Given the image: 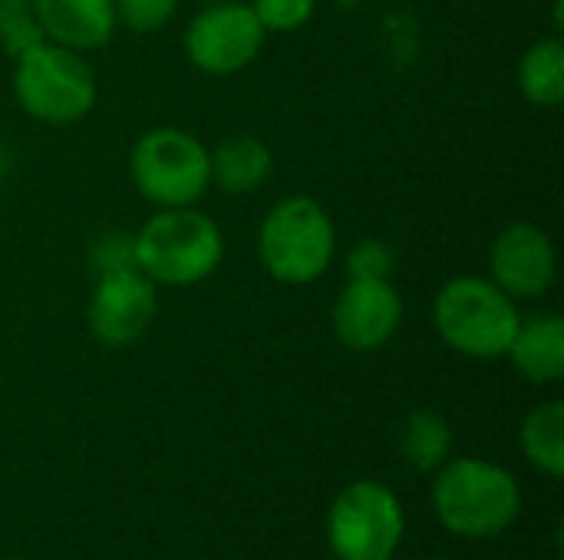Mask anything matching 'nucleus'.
Wrapping results in <instances>:
<instances>
[{"label":"nucleus","instance_id":"f257e3e1","mask_svg":"<svg viewBox=\"0 0 564 560\" xmlns=\"http://www.w3.org/2000/svg\"><path fill=\"white\" fill-rule=\"evenodd\" d=\"M433 512L456 538H496L509 531L522 512V488L516 475L496 462L463 455L436 469Z\"/></svg>","mask_w":564,"mask_h":560},{"label":"nucleus","instance_id":"f03ea898","mask_svg":"<svg viewBox=\"0 0 564 560\" xmlns=\"http://www.w3.org/2000/svg\"><path fill=\"white\" fill-rule=\"evenodd\" d=\"M225 261V234L215 218L192 208H159L135 231V264L152 284L192 287Z\"/></svg>","mask_w":564,"mask_h":560},{"label":"nucleus","instance_id":"7ed1b4c3","mask_svg":"<svg viewBox=\"0 0 564 560\" xmlns=\"http://www.w3.org/2000/svg\"><path fill=\"white\" fill-rule=\"evenodd\" d=\"M337 254V228L327 208L307 195H288L258 228V257L278 284L304 287L321 281Z\"/></svg>","mask_w":564,"mask_h":560},{"label":"nucleus","instance_id":"20e7f679","mask_svg":"<svg viewBox=\"0 0 564 560\" xmlns=\"http://www.w3.org/2000/svg\"><path fill=\"white\" fill-rule=\"evenodd\" d=\"M522 317L516 300L492 281L463 274L433 297V327L440 340L469 360H499L509 353Z\"/></svg>","mask_w":564,"mask_h":560},{"label":"nucleus","instance_id":"39448f33","mask_svg":"<svg viewBox=\"0 0 564 560\" xmlns=\"http://www.w3.org/2000/svg\"><path fill=\"white\" fill-rule=\"evenodd\" d=\"M13 96L30 119L73 125L96 106V73L83 53L43 40L13 59Z\"/></svg>","mask_w":564,"mask_h":560},{"label":"nucleus","instance_id":"423d86ee","mask_svg":"<svg viewBox=\"0 0 564 560\" xmlns=\"http://www.w3.org/2000/svg\"><path fill=\"white\" fill-rule=\"evenodd\" d=\"M129 178L155 208H192L212 188L208 145L178 125H159L135 139Z\"/></svg>","mask_w":564,"mask_h":560},{"label":"nucleus","instance_id":"0eeeda50","mask_svg":"<svg viewBox=\"0 0 564 560\" xmlns=\"http://www.w3.org/2000/svg\"><path fill=\"white\" fill-rule=\"evenodd\" d=\"M403 535V505L380 482H354L330 505L327 545L340 560H393Z\"/></svg>","mask_w":564,"mask_h":560},{"label":"nucleus","instance_id":"6e6552de","mask_svg":"<svg viewBox=\"0 0 564 560\" xmlns=\"http://www.w3.org/2000/svg\"><path fill=\"white\" fill-rule=\"evenodd\" d=\"M264 26L245 0L205 3L185 26L182 46L195 69L208 76H235L264 50Z\"/></svg>","mask_w":564,"mask_h":560},{"label":"nucleus","instance_id":"1a4fd4ad","mask_svg":"<svg viewBox=\"0 0 564 560\" xmlns=\"http://www.w3.org/2000/svg\"><path fill=\"white\" fill-rule=\"evenodd\" d=\"M159 284H152L139 267L119 271L109 277H96V287L89 294L86 323L89 333L112 350L132 347L142 340L159 314Z\"/></svg>","mask_w":564,"mask_h":560},{"label":"nucleus","instance_id":"9d476101","mask_svg":"<svg viewBox=\"0 0 564 560\" xmlns=\"http://www.w3.org/2000/svg\"><path fill=\"white\" fill-rule=\"evenodd\" d=\"M489 281L512 300H539L558 277L555 241L532 221H512L489 248Z\"/></svg>","mask_w":564,"mask_h":560},{"label":"nucleus","instance_id":"9b49d317","mask_svg":"<svg viewBox=\"0 0 564 560\" xmlns=\"http://www.w3.org/2000/svg\"><path fill=\"white\" fill-rule=\"evenodd\" d=\"M403 320V297L393 281H347L334 300V337L354 353L387 347Z\"/></svg>","mask_w":564,"mask_h":560},{"label":"nucleus","instance_id":"f8f14e48","mask_svg":"<svg viewBox=\"0 0 564 560\" xmlns=\"http://www.w3.org/2000/svg\"><path fill=\"white\" fill-rule=\"evenodd\" d=\"M43 36L76 53L99 50L116 33L112 0H33Z\"/></svg>","mask_w":564,"mask_h":560},{"label":"nucleus","instance_id":"ddd939ff","mask_svg":"<svg viewBox=\"0 0 564 560\" xmlns=\"http://www.w3.org/2000/svg\"><path fill=\"white\" fill-rule=\"evenodd\" d=\"M506 356L529 383L535 386L558 383L564 376V320L558 314L522 320Z\"/></svg>","mask_w":564,"mask_h":560},{"label":"nucleus","instance_id":"4468645a","mask_svg":"<svg viewBox=\"0 0 564 560\" xmlns=\"http://www.w3.org/2000/svg\"><path fill=\"white\" fill-rule=\"evenodd\" d=\"M208 162H212V185H218L225 195L258 191L274 168L271 149L248 132L225 135L215 149H208Z\"/></svg>","mask_w":564,"mask_h":560},{"label":"nucleus","instance_id":"2eb2a0df","mask_svg":"<svg viewBox=\"0 0 564 560\" xmlns=\"http://www.w3.org/2000/svg\"><path fill=\"white\" fill-rule=\"evenodd\" d=\"M519 89L532 106L555 109L564 99V43L545 36L532 43L519 59Z\"/></svg>","mask_w":564,"mask_h":560},{"label":"nucleus","instance_id":"dca6fc26","mask_svg":"<svg viewBox=\"0 0 564 560\" xmlns=\"http://www.w3.org/2000/svg\"><path fill=\"white\" fill-rule=\"evenodd\" d=\"M522 452L549 479L564 475V403H539L522 422Z\"/></svg>","mask_w":564,"mask_h":560},{"label":"nucleus","instance_id":"f3484780","mask_svg":"<svg viewBox=\"0 0 564 560\" xmlns=\"http://www.w3.org/2000/svg\"><path fill=\"white\" fill-rule=\"evenodd\" d=\"M400 452L416 472H436L440 465H446L453 452V429L446 416L433 409L410 413L400 432Z\"/></svg>","mask_w":564,"mask_h":560},{"label":"nucleus","instance_id":"a211bd4d","mask_svg":"<svg viewBox=\"0 0 564 560\" xmlns=\"http://www.w3.org/2000/svg\"><path fill=\"white\" fill-rule=\"evenodd\" d=\"M43 26L36 20L33 0H0V50L17 59L30 46L43 43Z\"/></svg>","mask_w":564,"mask_h":560},{"label":"nucleus","instance_id":"6ab92c4d","mask_svg":"<svg viewBox=\"0 0 564 560\" xmlns=\"http://www.w3.org/2000/svg\"><path fill=\"white\" fill-rule=\"evenodd\" d=\"M89 267L96 277H109L119 271H135V234L129 231H102L89 244Z\"/></svg>","mask_w":564,"mask_h":560},{"label":"nucleus","instance_id":"aec40b11","mask_svg":"<svg viewBox=\"0 0 564 560\" xmlns=\"http://www.w3.org/2000/svg\"><path fill=\"white\" fill-rule=\"evenodd\" d=\"M397 254L380 238H364L347 254V281H390Z\"/></svg>","mask_w":564,"mask_h":560},{"label":"nucleus","instance_id":"412c9836","mask_svg":"<svg viewBox=\"0 0 564 560\" xmlns=\"http://www.w3.org/2000/svg\"><path fill=\"white\" fill-rule=\"evenodd\" d=\"M116 23H122L132 33H159L172 23L178 0H112Z\"/></svg>","mask_w":564,"mask_h":560},{"label":"nucleus","instance_id":"4be33fe9","mask_svg":"<svg viewBox=\"0 0 564 560\" xmlns=\"http://www.w3.org/2000/svg\"><path fill=\"white\" fill-rule=\"evenodd\" d=\"M251 10L264 33H294L314 17L317 0H251Z\"/></svg>","mask_w":564,"mask_h":560},{"label":"nucleus","instance_id":"5701e85b","mask_svg":"<svg viewBox=\"0 0 564 560\" xmlns=\"http://www.w3.org/2000/svg\"><path fill=\"white\" fill-rule=\"evenodd\" d=\"M7 172H10V155H7L3 145H0V182L7 178Z\"/></svg>","mask_w":564,"mask_h":560},{"label":"nucleus","instance_id":"b1692460","mask_svg":"<svg viewBox=\"0 0 564 560\" xmlns=\"http://www.w3.org/2000/svg\"><path fill=\"white\" fill-rule=\"evenodd\" d=\"M202 3H221V0H202Z\"/></svg>","mask_w":564,"mask_h":560},{"label":"nucleus","instance_id":"393cba45","mask_svg":"<svg viewBox=\"0 0 564 560\" xmlns=\"http://www.w3.org/2000/svg\"><path fill=\"white\" fill-rule=\"evenodd\" d=\"M433 560H449V558H433Z\"/></svg>","mask_w":564,"mask_h":560},{"label":"nucleus","instance_id":"a878e982","mask_svg":"<svg viewBox=\"0 0 564 560\" xmlns=\"http://www.w3.org/2000/svg\"><path fill=\"white\" fill-rule=\"evenodd\" d=\"M7 560H20V558H7Z\"/></svg>","mask_w":564,"mask_h":560}]
</instances>
